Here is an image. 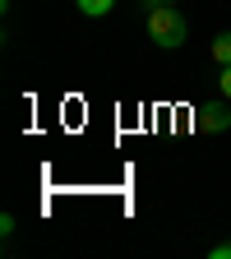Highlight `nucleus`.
<instances>
[{"instance_id": "2", "label": "nucleus", "mask_w": 231, "mask_h": 259, "mask_svg": "<svg viewBox=\"0 0 231 259\" xmlns=\"http://www.w3.org/2000/svg\"><path fill=\"white\" fill-rule=\"evenodd\" d=\"M194 125L204 130V135H226L231 130V102L222 97V102H199L194 107Z\"/></svg>"}, {"instance_id": "6", "label": "nucleus", "mask_w": 231, "mask_h": 259, "mask_svg": "<svg viewBox=\"0 0 231 259\" xmlns=\"http://www.w3.org/2000/svg\"><path fill=\"white\" fill-rule=\"evenodd\" d=\"M213 259H231V241H222V245H213Z\"/></svg>"}, {"instance_id": "5", "label": "nucleus", "mask_w": 231, "mask_h": 259, "mask_svg": "<svg viewBox=\"0 0 231 259\" xmlns=\"http://www.w3.org/2000/svg\"><path fill=\"white\" fill-rule=\"evenodd\" d=\"M217 88H222V97L231 102V65H222V79H217Z\"/></svg>"}, {"instance_id": "1", "label": "nucleus", "mask_w": 231, "mask_h": 259, "mask_svg": "<svg viewBox=\"0 0 231 259\" xmlns=\"http://www.w3.org/2000/svg\"><path fill=\"white\" fill-rule=\"evenodd\" d=\"M185 37H190V23L176 5H153L148 10V42L153 47L176 51V47H185Z\"/></svg>"}, {"instance_id": "7", "label": "nucleus", "mask_w": 231, "mask_h": 259, "mask_svg": "<svg viewBox=\"0 0 231 259\" xmlns=\"http://www.w3.org/2000/svg\"><path fill=\"white\" fill-rule=\"evenodd\" d=\"M144 5H148V10H153V5H176V0H144Z\"/></svg>"}, {"instance_id": "3", "label": "nucleus", "mask_w": 231, "mask_h": 259, "mask_svg": "<svg viewBox=\"0 0 231 259\" xmlns=\"http://www.w3.org/2000/svg\"><path fill=\"white\" fill-rule=\"evenodd\" d=\"M74 5H79V14H88V19H102V14L116 10V0H74Z\"/></svg>"}, {"instance_id": "4", "label": "nucleus", "mask_w": 231, "mask_h": 259, "mask_svg": "<svg viewBox=\"0 0 231 259\" xmlns=\"http://www.w3.org/2000/svg\"><path fill=\"white\" fill-rule=\"evenodd\" d=\"M213 65H231V28L213 37Z\"/></svg>"}]
</instances>
